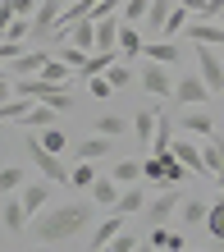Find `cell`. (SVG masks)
Segmentation results:
<instances>
[{
    "mask_svg": "<svg viewBox=\"0 0 224 252\" xmlns=\"http://www.w3.org/2000/svg\"><path fill=\"white\" fill-rule=\"evenodd\" d=\"M114 211H119V216H138V211H146V188H142V184L124 188V192H119V202H114Z\"/></svg>",
    "mask_w": 224,
    "mask_h": 252,
    "instance_id": "20",
    "label": "cell"
},
{
    "mask_svg": "<svg viewBox=\"0 0 224 252\" xmlns=\"http://www.w3.org/2000/svg\"><path fill=\"white\" fill-rule=\"evenodd\" d=\"M59 60H64L69 69H83L87 64V51H78L73 41H59Z\"/></svg>",
    "mask_w": 224,
    "mask_h": 252,
    "instance_id": "36",
    "label": "cell"
},
{
    "mask_svg": "<svg viewBox=\"0 0 224 252\" xmlns=\"http://www.w3.org/2000/svg\"><path fill=\"white\" fill-rule=\"evenodd\" d=\"M169 156L178 160V165H188L192 174H206V179H211V170H206V156H201V142L197 138H174V147H169Z\"/></svg>",
    "mask_w": 224,
    "mask_h": 252,
    "instance_id": "5",
    "label": "cell"
},
{
    "mask_svg": "<svg viewBox=\"0 0 224 252\" xmlns=\"http://www.w3.org/2000/svg\"><path fill=\"white\" fill-rule=\"evenodd\" d=\"M46 60H51V51H41V46H37V51L14 55V60H9L5 69H9V78H37V73L46 69Z\"/></svg>",
    "mask_w": 224,
    "mask_h": 252,
    "instance_id": "8",
    "label": "cell"
},
{
    "mask_svg": "<svg viewBox=\"0 0 224 252\" xmlns=\"http://www.w3.org/2000/svg\"><path fill=\"white\" fill-rule=\"evenodd\" d=\"M19 197L28 206V216H41L46 211V202H51V179H41V184H23L19 188Z\"/></svg>",
    "mask_w": 224,
    "mask_h": 252,
    "instance_id": "15",
    "label": "cell"
},
{
    "mask_svg": "<svg viewBox=\"0 0 224 252\" xmlns=\"http://www.w3.org/2000/svg\"><path fill=\"white\" fill-rule=\"evenodd\" d=\"M119 234H124V216H119V211H114V216H106V220H101V225L92 229V248L101 252V248H106L110 239H119Z\"/></svg>",
    "mask_w": 224,
    "mask_h": 252,
    "instance_id": "22",
    "label": "cell"
},
{
    "mask_svg": "<svg viewBox=\"0 0 224 252\" xmlns=\"http://www.w3.org/2000/svg\"><path fill=\"white\" fill-rule=\"evenodd\" d=\"M206 96H211V87H206L201 73H178L174 78V101L178 106H206Z\"/></svg>",
    "mask_w": 224,
    "mask_h": 252,
    "instance_id": "4",
    "label": "cell"
},
{
    "mask_svg": "<svg viewBox=\"0 0 224 252\" xmlns=\"http://www.w3.org/2000/svg\"><path fill=\"white\" fill-rule=\"evenodd\" d=\"M19 92H14V78H0V106H5V101H14Z\"/></svg>",
    "mask_w": 224,
    "mask_h": 252,
    "instance_id": "41",
    "label": "cell"
},
{
    "mask_svg": "<svg viewBox=\"0 0 224 252\" xmlns=\"http://www.w3.org/2000/svg\"><path fill=\"white\" fill-rule=\"evenodd\" d=\"M183 252H201V248H183Z\"/></svg>",
    "mask_w": 224,
    "mask_h": 252,
    "instance_id": "44",
    "label": "cell"
},
{
    "mask_svg": "<svg viewBox=\"0 0 224 252\" xmlns=\"http://www.w3.org/2000/svg\"><path fill=\"white\" fill-rule=\"evenodd\" d=\"M124 128H133L124 124V115H101L96 120V133H106V138H124Z\"/></svg>",
    "mask_w": 224,
    "mask_h": 252,
    "instance_id": "34",
    "label": "cell"
},
{
    "mask_svg": "<svg viewBox=\"0 0 224 252\" xmlns=\"http://www.w3.org/2000/svg\"><path fill=\"white\" fill-rule=\"evenodd\" d=\"M197 73L206 78L211 92H224V60L215 55V46H197Z\"/></svg>",
    "mask_w": 224,
    "mask_h": 252,
    "instance_id": "7",
    "label": "cell"
},
{
    "mask_svg": "<svg viewBox=\"0 0 224 252\" xmlns=\"http://www.w3.org/2000/svg\"><path fill=\"white\" fill-rule=\"evenodd\" d=\"M106 78L114 83V92H119V87H128V83H133V69L119 60V64H110V69H106Z\"/></svg>",
    "mask_w": 224,
    "mask_h": 252,
    "instance_id": "37",
    "label": "cell"
},
{
    "mask_svg": "<svg viewBox=\"0 0 224 252\" xmlns=\"http://www.w3.org/2000/svg\"><path fill=\"white\" fill-rule=\"evenodd\" d=\"M87 192H92V202H96V206H110V211H114V202H119V192H124V188H119L114 179H96Z\"/></svg>",
    "mask_w": 224,
    "mask_h": 252,
    "instance_id": "26",
    "label": "cell"
},
{
    "mask_svg": "<svg viewBox=\"0 0 224 252\" xmlns=\"http://www.w3.org/2000/svg\"><path fill=\"white\" fill-rule=\"evenodd\" d=\"M110 64H119V51H92V55H87V64L78 69V78H101Z\"/></svg>",
    "mask_w": 224,
    "mask_h": 252,
    "instance_id": "21",
    "label": "cell"
},
{
    "mask_svg": "<svg viewBox=\"0 0 224 252\" xmlns=\"http://www.w3.org/2000/svg\"><path fill=\"white\" fill-rule=\"evenodd\" d=\"M37 142L46 147V152H55V156H59V152H64V147H69L64 128H55V124H51V128H37Z\"/></svg>",
    "mask_w": 224,
    "mask_h": 252,
    "instance_id": "30",
    "label": "cell"
},
{
    "mask_svg": "<svg viewBox=\"0 0 224 252\" xmlns=\"http://www.w3.org/2000/svg\"><path fill=\"white\" fill-rule=\"evenodd\" d=\"M92 225V202H64V206H51L32 220V234L37 243H64V239H78V234Z\"/></svg>",
    "mask_w": 224,
    "mask_h": 252,
    "instance_id": "1",
    "label": "cell"
},
{
    "mask_svg": "<svg viewBox=\"0 0 224 252\" xmlns=\"http://www.w3.org/2000/svg\"><path fill=\"white\" fill-rule=\"evenodd\" d=\"M178 128H183L188 138H211V133H215V120H211V110H206V106H197V110H183V115H178Z\"/></svg>",
    "mask_w": 224,
    "mask_h": 252,
    "instance_id": "10",
    "label": "cell"
},
{
    "mask_svg": "<svg viewBox=\"0 0 224 252\" xmlns=\"http://www.w3.org/2000/svg\"><path fill=\"white\" fill-rule=\"evenodd\" d=\"M133 248H138V243H133L128 234H119V239H110V243L101 248V252H133Z\"/></svg>",
    "mask_w": 224,
    "mask_h": 252,
    "instance_id": "39",
    "label": "cell"
},
{
    "mask_svg": "<svg viewBox=\"0 0 224 252\" xmlns=\"http://www.w3.org/2000/svg\"><path fill=\"white\" fill-rule=\"evenodd\" d=\"M178 5H183L192 19H206V5H211V0H178Z\"/></svg>",
    "mask_w": 224,
    "mask_h": 252,
    "instance_id": "40",
    "label": "cell"
},
{
    "mask_svg": "<svg viewBox=\"0 0 224 252\" xmlns=\"http://www.w3.org/2000/svg\"><path fill=\"white\" fill-rule=\"evenodd\" d=\"M142 60H151V64H178V60H183V46H178V41H146V46H142Z\"/></svg>",
    "mask_w": 224,
    "mask_h": 252,
    "instance_id": "12",
    "label": "cell"
},
{
    "mask_svg": "<svg viewBox=\"0 0 224 252\" xmlns=\"http://www.w3.org/2000/svg\"><path fill=\"white\" fill-rule=\"evenodd\" d=\"M220 197H224V188H220Z\"/></svg>",
    "mask_w": 224,
    "mask_h": 252,
    "instance_id": "46",
    "label": "cell"
},
{
    "mask_svg": "<svg viewBox=\"0 0 224 252\" xmlns=\"http://www.w3.org/2000/svg\"><path fill=\"white\" fill-rule=\"evenodd\" d=\"M87 92H92L96 101H106V96H114V83L106 78V73H101V78H87Z\"/></svg>",
    "mask_w": 224,
    "mask_h": 252,
    "instance_id": "38",
    "label": "cell"
},
{
    "mask_svg": "<svg viewBox=\"0 0 224 252\" xmlns=\"http://www.w3.org/2000/svg\"><path fill=\"white\" fill-rule=\"evenodd\" d=\"M37 101H28V96H14V101H5V106H0V124L5 120H14V124H23L28 120V110H32Z\"/></svg>",
    "mask_w": 224,
    "mask_h": 252,
    "instance_id": "29",
    "label": "cell"
},
{
    "mask_svg": "<svg viewBox=\"0 0 224 252\" xmlns=\"http://www.w3.org/2000/svg\"><path fill=\"white\" fill-rule=\"evenodd\" d=\"M138 83H142L151 96H160V101L174 96V73H165V64H151V60H146V64L138 69Z\"/></svg>",
    "mask_w": 224,
    "mask_h": 252,
    "instance_id": "6",
    "label": "cell"
},
{
    "mask_svg": "<svg viewBox=\"0 0 224 252\" xmlns=\"http://www.w3.org/2000/svg\"><path fill=\"white\" fill-rule=\"evenodd\" d=\"M142 46H146V32H142L138 23H124V28H119V55H124V60L142 55Z\"/></svg>",
    "mask_w": 224,
    "mask_h": 252,
    "instance_id": "19",
    "label": "cell"
},
{
    "mask_svg": "<svg viewBox=\"0 0 224 252\" xmlns=\"http://www.w3.org/2000/svg\"><path fill=\"white\" fill-rule=\"evenodd\" d=\"M133 252H156V248H151V243H138V248H133Z\"/></svg>",
    "mask_w": 224,
    "mask_h": 252,
    "instance_id": "42",
    "label": "cell"
},
{
    "mask_svg": "<svg viewBox=\"0 0 224 252\" xmlns=\"http://www.w3.org/2000/svg\"><path fill=\"white\" fill-rule=\"evenodd\" d=\"M201 156H206V170H211V184L224 188V138H201Z\"/></svg>",
    "mask_w": 224,
    "mask_h": 252,
    "instance_id": "11",
    "label": "cell"
},
{
    "mask_svg": "<svg viewBox=\"0 0 224 252\" xmlns=\"http://www.w3.org/2000/svg\"><path fill=\"white\" fill-rule=\"evenodd\" d=\"M14 92L28 96V101H46V106H55V110H69L73 106V92H69V87H55L46 78H14Z\"/></svg>",
    "mask_w": 224,
    "mask_h": 252,
    "instance_id": "2",
    "label": "cell"
},
{
    "mask_svg": "<svg viewBox=\"0 0 224 252\" xmlns=\"http://www.w3.org/2000/svg\"><path fill=\"white\" fill-rule=\"evenodd\" d=\"M156 124H160V110H138V115H133V138H138V142L146 147V152H151Z\"/></svg>",
    "mask_w": 224,
    "mask_h": 252,
    "instance_id": "18",
    "label": "cell"
},
{
    "mask_svg": "<svg viewBox=\"0 0 224 252\" xmlns=\"http://www.w3.org/2000/svg\"><path fill=\"white\" fill-rule=\"evenodd\" d=\"M183 37H192L197 46H224V28H220L215 19H192Z\"/></svg>",
    "mask_w": 224,
    "mask_h": 252,
    "instance_id": "14",
    "label": "cell"
},
{
    "mask_svg": "<svg viewBox=\"0 0 224 252\" xmlns=\"http://www.w3.org/2000/svg\"><path fill=\"white\" fill-rule=\"evenodd\" d=\"M178 206H183V192H178V188H169V192H160V197L156 202H146V220H156V225H160V220H169V216H178Z\"/></svg>",
    "mask_w": 224,
    "mask_h": 252,
    "instance_id": "13",
    "label": "cell"
},
{
    "mask_svg": "<svg viewBox=\"0 0 224 252\" xmlns=\"http://www.w3.org/2000/svg\"><path fill=\"white\" fill-rule=\"evenodd\" d=\"M188 23H192V14H188L183 5H174L169 23H165V37H169V41H174V37H183V32H188Z\"/></svg>",
    "mask_w": 224,
    "mask_h": 252,
    "instance_id": "31",
    "label": "cell"
},
{
    "mask_svg": "<svg viewBox=\"0 0 224 252\" xmlns=\"http://www.w3.org/2000/svg\"><path fill=\"white\" fill-rule=\"evenodd\" d=\"M206 216H211V206L201 197H183V206H178V220L183 225H206Z\"/></svg>",
    "mask_w": 224,
    "mask_h": 252,
    "instance_id": "27",
    "label": "cell"
},
{
    "mask_svg": "<svg viewBox=\"0 0 224 252\" xmlns=\"http://www.w3.org/2000/svg\"><path fill=\"white\" fill-rule=\"evenodd\" d=\"M0 220H5V229L19 234V229L28 225V206H23V197H14V192H9V202H5V211H0Z\"/></svg>",
    "mask_w": 224,
    "mask_h": 252,
    "instance_id": "24",
    "label": "cell"
},
{
    "mask_svg": "<svg viewBox=\"0 0 224 252\" xmlns=\"http://www.w3.org/2000/svg\"><path fill=\"white\" fill-rule=\"evenodd\" d=\"M119 147V138H106V133H92V138H83L78 147H73V152H78L83 160H101V156H110Z\"/></svg>",
    "mask_w": 224,
    "mask_h": 252,
    "instance_id": "16",
    "label": "cell"
},
{
    "mask_svg": "<svg viewBox=\"0 0 224 252\" xmlns=\"http://www.w3.org/2000/svg\"><path fill=\"white\" fill-rule=\"evenodd\" d=\"M92 184H96L92 160H83V165H73V170H69V188H92Z\"/></svg>",
    "mask_w": 224,
    "mask_h": 252,
    "instance_id": "33",
    "label": "cell"
},
{
    "mask_svg": "<svg viewBox=\"0 0 224 252\" xmlns=\"http://www.w3.org/2000/svg\"><path fill=\"white\" fill-rule=\"evenodd\" d=\"M73 73H78V69H69L64 60H59V55H51V60H46V69H41L37 78H46V83H55V87H69V78H73Z\"/></svg>",
    "mask_w": 224,
    "mask_h": 252,
    "instance_id": "25",
    "label": "cell"
},
{
    "mask_svg": "<svg viewBox=\"0 0 224 252\" xmlns=\"http://www.w3.org/2000/svg\"><path fill=\"white\" fill-rule=\"evenodd\" d=\"M215 252H224V239H220V248H215Z\"/></svg>",
    "mask_w": 224,
    "mask_h": 252,
    "instance_id": "45",
    "label": "cell"
},
{
    "mask_svg": "<svg viewBox=\"0 0 224 252\" xmlns=\"http://www.w3.org/2000/svg\"><path fill=\"white\" fill-rule=\"evenodd\" d=\"M215 23H220V28H224V14H220V19H215Z\"/></svg>",
    "mask_w": 224,
    "mask_h": 252,
    "instance_id": "43",
    "label": "cell"
},
{
    "mask_svg": "<svg viewBox=\"0 0 224 252\" xmlns=\"http://www.w3.org/2000/svg\"><path fill=\"white\" fill-rule=\"evenodd\" d=\"M114 184H124V188H133V184H146L142 160H119V165H114Z\"/></svg>",
    "mask_w": 224,
    "mask_h": 252,
    "instance_id": "28",
    "label": "cell"
},
{
    "mask_svg": "<svg viewBox=\"0 0 224 252\" xmlns=\"http://www.w3.org/2000/svg\"><path fill=\"white\" fill-rule=\"evenodd\" d=\"M28 156H32V165L41 170V179H51V184H69V170L59 165V156H55V152H46L37 138H28Z\"/></svg>",
    "mask_w": 224,
    "mask_h": 252,
    "instance_id": "3",
    "label": "cell"
},
{
    "mask_svg": "<svg viewBox=\"0 0 224 252\" xmlns=\"http://www.w3.org/2000/svg\"><path fill=\"white\" fill-rule=\"evenodd\" d=\"M178 0H151V9H146V23H142V32L146 41H156V37H165V23H169V14H174Z\"/></svg>",
    "mask_w": 224,
    "mask_h": 252,
    "instance_id": "9",
    "label": "cell"
},
{
    "mask_svg": "<svg viewBox=\"0 0 224 252\" xmlns=\"http://www.w3.org/2000/svg\"><path fill=\"white\" fill-rule=\"evenodd\" d=\"M146 243H151L156 252H160V248H165V252H183V248H188V243H183V234H178V229H165V225H156Z\"/></svg>",
    "mask_w": 224,
    "mask_h": 252,
    "instance_id": "23",
    "label": "cell"
},
{
    "mask_svg": "<svg viewBox=\"0 0 224 252\" xmlns=\"http://www.w3.org/2000/svg\"><path fill=\"white\" fill-rule=\"evenodd\" d=\"M119 28H124V19H114V14L96 19V51H119Z\"/></svg>",
    "mask_w": 224,
    "mask_h": 252,
    "instance_id": "17",
    "label": "cell"
},
{
    "mask_svg": "<svg viewBox=\"0 0 224 252\" xmlns=\"http://www.w3.org/2000/svg\"><path fill=\"white\" fill-rule=\"evenodd\" d=\"M146 9H151V0H124V23H146Z\"/></svg>",
    "mask_w": 224,
    "mask_h": 252,
    "instance_id": "35",
    "label": "cell"
},
{
    "mask_svg": "<svg viewBox=\"0 0 224 252\" xmlns=\"http://www.w3.org/2000/svg\"><path fill=\"white\" fill-rule=\"evenodd\" d=\"M23 184H28L23 165H5V170H0V192H19Z\"/></svg>",
    "mask_w": 224,
    "mask_h": 252,
    "instance_id": "32",
    "label": "cell"
}]
</instances>
